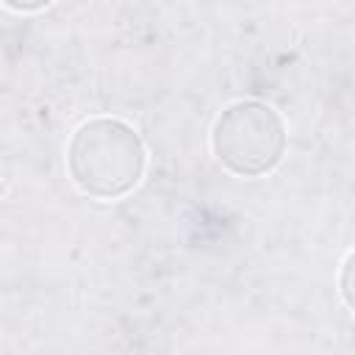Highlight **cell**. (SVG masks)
<instances>
[{"label": "cell", "instance_id": "obj_1", "mask_svg": "<svg viewBox=\"0 0 355 355\" xmlns=\"http://www.w3.org/2000/svg\"><path fill=\"white\" fill-rule=\"evenodd\" d=\"M67 164L80 191L97 200H116L141 180L144 147L130 125L97 116L75 130Z\"/></svg>", "mask_w": 355, "mask_h": 355}, {"label": "cell", "instance_id": "obj_2", "mask_svg": "<svg viewBox=\"0 0 355 355\" xmlns=\"http://www.w3.org/2000/svg\"><path fill=\"white\" fill-rule=\"evenodd\" d=\"M211 144L225 169L241 178H258L283 158L286 125L266 103L241 100L219 114Z\"/></svg>", "mask_w": 355, "mask_h": 355}, {"label": "cell", "instance_id": "obj_3", "mask_svg": "<svg viewBox=\"0 0 355 355\" xmlns=\"http://www.w3.org/2000/svg\"><path fill=\"white\" fill-rule=\"evenodd\" d=\"M0 3H6L8 8H17V11H36V8L47 6L50 0H0Z\"/></svg>", "mask_w": 355, "mask_h": 355}]
</instances>
